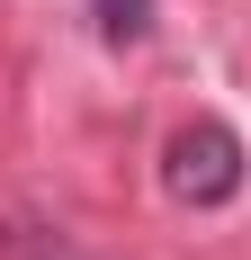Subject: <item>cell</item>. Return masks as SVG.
<instances>
[{
    "label": "cell",
    "instance_id": "6da1fadb",
    "mask_svg": "<svg viewBox=\"0 0 251 260\" xmlns=\"http://www.w3.org/2000/svg\"><path fill=\"white\" fill-rule=\"evenodd\" d=\"M162 188H171L179 207H225L233 188H242V135L225 117H198V126H179L162 144Z\"/></svg>",
    "mask_w": 251,
    "mask_h": 260
},
{
    "label": "cell",
    "instance_id": "7a4b0ae2",
    "mask_svg": "<svg viewBox=\"0 0 251 260\" xmlns=\"http://www.w3.org/2000/svg\"><path fill=\"white\" fill-rule=\"evenodd\" d=\"M99 9V36L108 45H144L152 36V0H90Z\"/></svg>",
    "mask_w": 251,
    "mask_h": 260
}]
</instances>
